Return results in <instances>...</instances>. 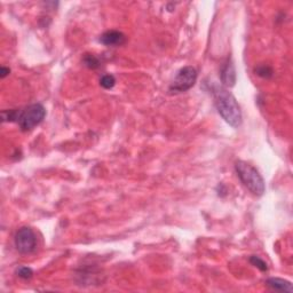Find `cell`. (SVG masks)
<instances>
[{
  "mask_svg": "<svg viewBox=\"0 0 293 293\" xmlns=\"http://www.w3.org/2000/svg\"><path fill=\"white\" fill-rule=\"evenodd\" d=\"M212 94L214 99V104H216L217 110L222 118L230 126L235 128L240 127L242 120H243V117H242L241 107L237 103L235 96L230 92H228L225 87L219 85L212 86Z\"/></svg>",
  "mask_w": 293,
  "mask_h": 293,
  "instance_id": "cell-1",
  "label": "cell"
},
{
  "mask_svg": "<svg viewBox=\"0 0 293 293\" xmlns=\"http://www.w3.org/2000/svg\"><path fill=\"white\" fill-rule=\"evenodd\" d=\"M235 170L242 183L255 196H263L266 190V183L261 174L249 163L238 161L235 164Z\"/></svg>",
  "mask_w": 293,
  "mask_h": 293,
  "instance_id": "cell-2",
  "label": "cell"
},
{
  "mask_svg": "<svg viewBox=\"0 0 293 293\" xmlns=\"http://www.w3.org/2000/svg\"><path fill=\"white\" fill-rule=\"evenodd\" d=\"M45 116L46 110L44 105L40 103H34L26 107L24 110H18L16 123L19 125L22 131L28 132L40 124L44 120Z\"/></svg>",
  "mask_w": 293,
  "mask_h": 293,
  "instance_id": "cell-3",
  "label": "cell"
},
{
  "mask_svg": "<svg viewBox=\"0 0 293 293\" xmlns=\"http://www.w3.org/2000/svg\"><path fill=\"white\" fill-rule=\"evenodd\" d=\"M197 71L194 66H185L180 69L177 76H175L173 83L170 86L172 93H182L187 92L196 84Z\"/></svg>",
  "mask_w": 293,
  "mask_h": 293,
  "instance_id": "cell-4",
  "label": "cell"
},
{
  "mask_svg": "<svg viewBox=\"0 0 293 293\" xmlns=\"http://www.w3.org/2000/svg\"><path fill=\"white\" fill-rule=\"evenodd\" d=\"M15 248L22 255H29L37 248L36 234L29 227H22L15 235Z\"/></svg>",
  "mask_w": 293,
  "mask_h": 293,
  "instance_id": "cell-5",
  "label": "cell"
},
{
  "mask_svg": "<svg viewBox=\"0 0 293 293\" xmlns=\"http://www.w3.org/2000/svg\"><path fill=\"white\" fill-rule=\"evenodd\" d=\"M221 81L226 87H233L236 83V70L234 63L230 58H228L227 62L222 65L221 71H220Z\"/></svg>",
  "mask_w": 293,
  "mask_h": 293,
  "instance_id": "cell-6",
  "label": "cell"
},
{
  "mask_svg": "<svg viewBox=\"0 0 293 293\" xmlns=\"http://www.w3.org/2000/svg\"><path fill=\"white\" fill-rule=\"evenodd\" d=\"M99 41L105 46H120L126 41V37H125V34L123 32H120V31L110 30L104 32L102 36L100 37Z\"/></svg>",
  "mask_w": 293,
  "mask_h": 293,
  "instance_id": "cell-7",
  "label": "cell"
},
{
  "mask_svg": "<svg viewBox=\"0 0 293 293\" xmlns=\"http://www.w3.org/2000/svg\"><path fill=\"white\" fill-rule=\"evenodd\" d=\"M267 285L273 290L275 291H281V292H289L292 293L293 292V288L292 284L288 281L282 280V279H275V277H272V279L267 280Z\"/></svg>",
  "mask_w": 293,
  "mask_h": 293,
  "instance_id": "cell-8",
  "label": "cell"
},
{
  "mask_svg": "<svg viewBox=\"0 0 293 293\" xmlns=\"http://www.w3.org/2000/svg\"><path fill=\"white\" fill-rule=\"evenodd\" d=\"M84 63L89 69H95L100 66V60L95 55H93V54H87L84 57Z\"/></svg>",
  "mask_w": 293,
  "mask_h": 293,
  "instance_id": "cell-9",
  "label": "cell"
},
{
  "mask_svg": "<svg viewBox=\"0 0 293 293\" xmlns=\"http://www.w3.org/2000/svg\"><path fill=\"white\" fill-rule=\"evenodd\" d=\"M16 275L19 277V279L23 280H30L31 277L33 275L32 269L29 267H25V266H21L16 269Z\"/></svg>",
  "mask_w": 293,
  "mask_h": 293,
  "instance_id": "cell-10",
  "label": "cell"
},
{
  "mask_svg": "<svg viewBox=\"0 0 293 293\" xmlns=\"http://www.w3.org/2000/svg\"><path fill=\"white\" fill-rule=\"evenodd\" d=\"M100 84L105 89H110L115 86L116 84V79L115 77L112 75H104L102 78L100 79Z\"/></svg>",
  "mask_w": 293,
  "mask_h": 293,
  "instance_id": "cell-11",
  "label": "cell"
},
{
  "mask_svg": "<svg viewBox=\"0 0 293 293\" xmlns=\"http://www.w3.org/2000/svg\"><path fill=\"white\" fill-rule=\"evenodd\" d=\"M256 72L258 76L264 77V78H271L273 76V70L271 66L268 65H259L256 69Z\"/></svg>",
  "mask_w": 293,
  "mask_h": 293,
  "instance_id": "cell-12",
  "label": "cell"
},
{
  "mask_svg": "<svg viewBox=\"0 0 293 293\" xmlns=\"http://www.w3.org/2000/svg\"><path fill=\"white\" fill-rule=\"evenodd\" d=\"M250 263H251L253 266H256L257 268H259L260 271H263V272H266L268 269L267 264H266L263 259H260V258L257 257V256H252L251 258H250Z\"/></svg>",
  "mask_w": 293,
  "mask_h": 293,
  "instance_id": "cell-13",
  "label": "cell"
},
{
  "mask_svg": "<svg viewBox=\"0 0 293 293\" xmlns=\"http://www.w3.org/2000/svg\"><path fill=\"white\" fill-rule=\"evenodd\" d=\"M10 72V70L8 68H5V66H2L1 68V71H0V77L1 78H5L8 73Z\"/></svg>",
  "mask_w": 293,
  "mask_h": 293,
  "instance_id": "cell-14",
  "label": "cell"
}]
</instances>
